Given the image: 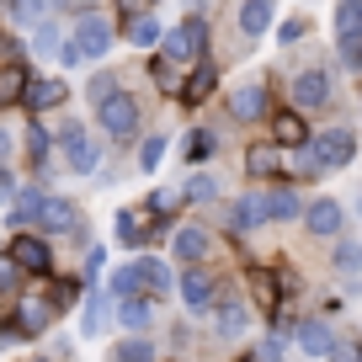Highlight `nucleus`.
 Listing matches in <instances>:
<instances>
[{
  "instance_id": "1",
  "label": "nucleus",
  "mask_w": 362,
  "mask_h": 362,
  "mask_svg": "<svg viewBox=\"0 0 362 362\" xmlns=\"http://www.w3.org/2000/svg\"><path fill=\"white\" fill-rule=\"evenodd\" d=\"M203 54H208V22L203 16H187L181 27H170L160 37V59L165 64H203Z\"/></svg>"
},
{
  "instance_id": "2",
  "label": "nucleus",
  "mask_w": 362,
  "mask_h": 362,
  "mask_svg": "<svg viewBox=\"0 0 362 362\" xmlns=\"http://www.w3.org/2000/svg\"><path fill=\"white\" fill-rule=\"evenodd\" d=\"M112 37H117V27L107 22L102 11H86L75 22V33H69V43H75L80 59H107V54H112Z\"/></svg>"
},
{
  "instance_id": "3",
  "label": "nucleus",
  "mask_w": 362,
  "mask_h": 362,
  "mask_svg": "<svg viewBox=\"0 0 362 362\" xmlns=\"http://www.w3.org/2000/svg\"><path fill=\"white\" fill-rule=\"evenodd\" d=\"M309 149H315L320 170H346L351 160H357V134H351V128H320V134L309 139Z\"/></svg>"
},
{
  "instance_id": "4",
  "label": "nucleus",
  "mask_w": 362,
  "mask_h": 362,
  "mask_svg": "<svg viewBox=\"0 0 362 362\" xmlns=\"http://www.w3.org/2000/svg\"><path fill=\"white\" fill-rule=\"evenodd\" d=\"M176 293H181V304H187V315H214V304H218V283H214V272H203V267L181 272Z\"/></svg>"
},
{
  "instance_id": "5",
  "label": "nucleus",
  "mask_w": 362,
  "mask_h": 362,
  "mask_svg": "<svg viewBox=\"0 0 362 362\" xmlns=\"http://www.w3.org/2000/svg\"><path fill=\"white\" fill-rule=\"evenodd\" d=\"M96 123H102L112 139H134L139 134V102L128 90H112L107 102H96Z\"/></svg>"
},
{
  "instance_id": "6",
  "label": "nucleus",
  "mask_w": 362,
  "mask_h": 362,
  "mask_svg": "<svg viewBox=\"0 0 362 362\" xmlns=\"http://www.w3.org/2000/svg\"><path fill=\"white\" fill-rule=\"evenodd\" d=\"M6 256H11L16 272H27V277H48V272H54V250H48V240L33 235V229H27V235H16Z\"/></svg>"
},
{
  "instance_id": "7",
  "label": "nucleus",
  "mask_w": 362,
  "mask_h": 362,
  "mask_svg": "<svg viewBox=\"0 0 362 362\" xmlns=\"http://www.w3.org/2000/svg\"><path fill=\"white\" fill-rule=\"evenodd\" d=\"M304 229H309V235H320V240H336L341 229H346V208H341L336 197H320V203L304 208Z\"/></svg>"
},
{
  "instance_id": "8",
  "label": "nucleus",
  "mask_w": 362,
  "mask_h": 362,
  "mask_svg": "<svg viewBox=\"0 0 362 362\" xmlns=\"http://www.w3.org/2000/svg\"><path fill=\"white\" fill-rule=\"evenodd\" d=\"M134 267H139V298H149V304H160V298L176 288V277H170V267L160 256H139Z\"/></svg>"
},
{
  "instance_id": "9",
  "label": "nucleus",
  "mask_w": 362,
  "mask_h": 362,
  "mask_svg": "<svg viewBox=\"0 0 362 362\" xmlns=\"http://www.w3.org/2000/svg\"><path fill=\"white\" fill-rule=\"evenodd\" d=\"M16 330H22V336L27 341H33V336H43V330L48 325H54V304H48V298L43 293H33V298H16Z\"/></svg>"
},
{
  "instance_id": "10",
  "label": "nucleus",
  "mask_w": 362,
  "mask_h": 362,
  "mask_svg": "<svg viewBox=\"0 0 362 362\" xmlns=\"http://www.w3.org/2000/svg\"><path fill=\"white\" fill-rule=\"evenodd\" d=\"M37 229H43V235H69V229H80V208L69 203V197H43Z\"/></svg>"
},
{
  "instance_id": "11",
  "label": "nucleus",
  "mask_w": 362,
  "mask_h": 362,
  "mask_svg": "<svg viewBox=\"0 0 362 362\" xmlns=\"http://www.w3.org/2000/svg\"><path fill=\"white\" fill-rule=\"evenodd\" d=\"M64 96H69L64 80H59V75H43V80H27L22 107H27V112H54V107H64Z\"/></svg>"
},
{
  "instance_id": "12",
  "label": "nucleus",
  "mask_w": 362,
  "mask_h": 362,
  "mask_svg": "<svg viewBox=\"0 0 362 362\" xmlns=\"http://www.w3.org/2000/svg\"><path fill=\"white\" fill-rule=\"evenodd\" d=\"M208 245H214V240H208V229H203V224H181L176 235H170V256H181L187 267H203Z\"/></svg>"
},
{
  "instance_id": "13",
  "label": "nucleus",
  "mask_w": 362,
  "mask_h": 362,
  "mask_svg": "<svg viewBox=\"0 0 362 362\" xmlns=\"http://www.w3.org/2000/svg\"><path fill=\"white\" fill-rule=\"evenodd\" d=\"M43 187H22V192H11V214H6V224L16 229V235H27V229H37V208H43Z\"/></svg>"
},
{
  "instance_id": "14",
  "label": "nucleus",
  "mask_w": 362,
  "mask_h": 362,
  "mask_svg": "<svg viewBox=\"0 0 362 362\" xmlns=\"http://www.w3.org/2000/svg\"><path fill=\"white\" fill-rule=\"evenodd\" d=\"M330 102V75L325 69H304V75L293 80V107H304V112H315V107Z\"/></svg>"
},
{
  "instance_id": "15",
  "label": "nucleus",
  "mask_w": 362,
  "mask_h": 362,
  "mask_svg": "<svg viewBox=\"0 0 362 362\" xmlns=\"http://www.w3.org/2000/svg\"><path fill=\"white\" fill-rule=\"evenodd\" d=\"M214 330L224 341H240L250 330V309L240 304V298H218V304H214Z\"/></svg>"
},
{
  "instance_id": "16",
  "label": "nucleus",
  "mask_w": 362,
  "mask_h": 362,
  "mask_svg": "<svg viewBox=\"0 0 362 362\" xmlns=\"http://www.w3.org/2000/svg\"><path fill=\"white\" fill-rule=\"evenodd\" d=\"M59 155H64V170H75V176H96V170H102V144L90 134L75 139V144H64Z\"/></svg>"
},
{
  "instance_id": "17",
  "label": "nucleus",
  "mask_w": 362,
  "mask_h": 362,
  "mask_svg": "<svg viewBox=\"0 0 362 362\" xmlns=\"http://www.w3.org/2000/svg\"><path fill=\"white\" fill-rule=\"evenodd\" d=\"M293 341H298V351H304V357H330V346H336V336H330L325 320H298V325H293Z\"/></svg>"
},
{
  "instance_id": "18",
  "label": "nucleus",
  "mask_w": 362,
  "mask_h": 362,
  "mask_svg": "<svg viewBox=\"0 0 362 362\" xmlns=\"http://www.w3.org/2000/svg\"><path fill=\"white\" fill-rule=\"evenodd\" d=\"M261 224H267L261 192H245V197H235V203H229V229H235V235H250V229H261Z\"/></svg>"
},
{
  "instance_id": "19",
  "label": "nucleus",
  "mask_w": 362,
  "mask_h": 362,
  "mask_svg": "<svg viewBox=\"0 0 362 362\" xmlns=\"http://www.w3.org/2000/svg\"><path fill=\"white\" fill-rule=\"evenodd\" d=\"M261 208H267V218H277V224L304 218V197H298L293 187H272V192H261Z\"/></svg>"
},
{
  "instance_id": "20",
  "label": "nucleus",
  "mask_w": 362,
  "mask_h": 362,
  "mask_svg": "<svg viewBox=\"0 0 362 362\" xmlns=\"http://www.w3.org/2000/svg\"><path fill=\"white\" fill-rule=\"evenodd\" d=\"M229 112H235L240 123H256V117L267 112V86H261V80L256 86H240L235 96H229Z\"/></svg>"
},
{
  "instance_id": "21",
  "label": "nucleus",
  "mask_w": 362,
  "mask_h": 362,
  "mask_svg": "<svg viewBox=\"0 0 362 362\" xmlns=\"http://www.w3.org/2000/svg\"><path fill=\"white\" fill-rule=\"evenodd\" d=\"M117 325H123L128 336H144V330L155 325V304H149V298H123V304H117Z\"/></svg>"
},
{
  "instance_id": "22",
  "label": "nucleus",
  "mask_w": 362,
  "mask_h": 362,
  "mask_svg": "<svg viewBox=\"0 0 362 362\" xmlns=\"http://www.w3.org/2000/svg\"><path fill=\"white\" fill-rule=\"evenodd\" d=\"M27 96V64H0V112L22 107Z\"/></svg>"
},
{
  "instance_id": "23",
  "label": "nucleus",
  "mask_w": 362,
  "mask_h": 362,
  "mask_svg": "<svg viewBox=\"0 0 362 362\" xmlns=\"http://www.w3.org/2000/svg\"><path fill=\"white\" fill-rule=\"evenodd\" d=\"M245 170L250 176H283V149L277 144H250L245 149Z\"/></svg>"
},
{
  "instance_id": "24",
  "label": "nucleus",
  "mask_w": 362,
  "mask_h": 362,
  "mask_svg": "<svg viewBox=\"0 0 362 362\" xmlns=\"http://www.w3.org/2000/svg\"><path fill=\"white\" fill-rule=\"evenodd\" d=\"M272 139H277V149H298V144H309L304 117H298V112H277V117H272Z\"/></svg>"
},
{
  "instance_id": "25",
  "label": "nucleus",
  "mask_w": 362,
  "mask_h": 362,
  "mask_svg": "<svg viewBox=\"0 0 362 362\" xmlns=\"http://www.w3.org/2000/svg\"><path fill=\"white\" fill-rule=\"evenodd\" d=\"M267 27H272V0H245V6H240V33L261 37Z\"/></svg>"
},
{
  "instance_id": "26",
  "label": "nucleus",
  "mask_w": 362,
  "mask_h": 362,
  "mask_svg": "<svg viewBox=\"0 0 362 362\" xmlns=\"http://www.w3.org/2000/svg\"><path fill=\"white\" fill-rule=\"evenodd\" d=\"M107 298H139V267L128 261V267H112V277H107Z\"/></svg>"
},
{
  "instance_id": "27",
  "label": "nucleus",
  "mask_w": 362,
  "mask_h": 362,
  "mask_svg": "<svg viewBox=\"0 0 362 362\" xmlns=\"http://www.w3.org/2000/svg\"><path fill=\"white\" fill-rule=\"evenodd\" d=\"M181 203V192H170V187H160V192H149V203L139 208V214H149V224L155 229H165L170 224V208Z\"/></svg>"
},
{
  "instance_id": "28",
  "label": "nucleus",
  "mask_w": 362,
  "mask_h": 362,
  "mask_svg": "<svg viewBox=\"0 0 362 362\" xmlns=\"http://www.w3.org/2000/svg\"><path fill=\"white\" fill-rule=\"evenodd\" d=\"M214 86H218L214 64H197L192 75H187V86H181V96H187V102H208V96H214Z\"/></svg>"
},
{
  "instance_id": "29",
  "label": "nucleus",
  "mask_w": 362,
  "mask_h": 362,
  "mask_svg": "<svg viewBox=\"0 0 362 362\" xmlns=\"http://www.w3.org/2000/svg\"><path fill=\"white\" fill-rule=\"evenodd\" d=\"M112 362H155V341L149 336H123L112 346Z\"/></svg>"
},
{
  "instance_id": "30",
  "label": "nucleus",
  "mask_w": 362,
  "mask_h": 362,
  "mask_svg": "<svg viewBox=\"0 0 362 362\" xmlns=\"http://www.w3.org/2000/svg\"><path fill=\"white\" fill-rule=\"evenodd\" d=\"M160 37H165V27H160L155 16H128V43H139V48H160Z\"/></svg>"
},
{
  "instance_id": "31",
  "label": "nucleus",
  "mask_w": 362,
  "mask_h": 362,
  "mask_svg": "<svg viewBox=\"0 0 362 362\" xmlns=\"http://www.w3.org/2000/svg\"><path fill=\"white\" fill-rule=\"evenodd\" d=\"M181 197H187V203H214V197H218V181L208 176V170H192V176L181 181Z\"/></svg>"
},
{
  "instance_id": "32",
  "label": "nucleus",
  "mask_w": 362,
  "mask_h": 362,
  "mask_svg": "<svg viewBox=\"0 0 362 362\" xmlns=\"http://www.w3.org/2000/svg\"><path fill=\"white\" fill-rule=\"evenodd\" d=\"M336 37H362V0H336Z\"/></svg>"
},
{
  "instance_id": "33",
  "label": "nucleus",
  "mask_w": 362,
  "mask_h": 362,
  "mask_svg": "<svg viewBox=\"0 0 362 362\" xmlns=\"http://www.w3.org/2000/svg\"><path fill=\"white\" fill-rule=\"evenodd\" d=\"M165 134H149L144 144H139V170H160V160H165Z\"/></svg>"
},
{
  "instance_id": "34",
  "label": "nucleus",
  "mask_w": 362,
  "mask_h": 362,
  "mask_svg": "<svg viewBox=\"0 0 362 362\" xmlns=\"http://www.w3.org/2000/svg\"><path fill=\"white\" fill-rule=\"evenodd\" d=\"M117 240H123V245H144V224H139V208H123V214H117Z\"/></svg>"
},
{
  "instance_id": "35",
  "label": "nucleus",
  "mask_w": 362,
  "mask_h": 362,
  "mask_svg": "<svg viewBox=\"0 0 362 362\" xmlns=\"http://www.w3.org/2000/svg\"><path fill=\"white\" fill-rule=\"evenodd\" d=\"M102 320H107V293H86V320H80V330H86V336H96V330H102Z\"/></svg>"
},
{
  "instance_id": "36",
  "label": "nucleus",
  "mask_w": 362,
  "mask_h": 362,
  "mask_svg": "<svg viewBox=\"0 0 362 362\" xmlns=\"http://www.w3.org/2000/svg\"><path fill=\"white\" fill-rule=\"evenodd\" d=\"M48 304H54V315H59V309H64V304H80V283H75V277H59V283L54 288H48Z\"/></svg>"
},
{
  "instance_id": "37",
  "label": "nucleus",
  "mask_w": 362,
  "mask_h": 362,
  "mask_svg": "<svg viewBox=\"0 0 362 362\" xmlns=\"http://www.w3.org/2000/svg\"><path fill=\"white\" fill-rule=\"evenodd\" d=\"M48 6H54V0H11V16H16V22H27V27H37Z\"/></svg>"
},
{
  "instance_id": "38",
  "label": "nucleus",
  "mask_w": 362,
  "mask_h": 362,
  "mask_svg": "<svg viewBox=\"0 0 362 362\" xmlns=\"http://www.w3.org/2000/svg\"><path fill=\"white\" fill-rule=\"evenodd\" d=\"M330 261H336V272H362V245H357V240H341Z\"/></svg>"
},
{
  "instance_id": "39",
  "label": "nucleus",
  "mask_w": 362,
  "mask_h": 362,
  "mask_svg": "<svg viewBox=\"0 0 362 362\" xmlns=\"http://www.w3.org/2000/svg\"><path fill=\"white\" fill-rule=\"evenodd\" d=\"M33 54H59V27L54 22H37L33 27Z\"/></svg>"
},
{
  "instance_id": "40",
  "label": "nucleus",
  "mask_w": 362,
  "mask_h": 362,
  "mask_svg": "<svg viewBox=\"0 0 362 362\" xmlns=\"http://www.w3.org/2000/svg\"><path fill=\"white\" fill-rule=\"evenodd\" d=\"M293 176H325V170H320V160H315V149H309V144H298V149H293Z\"/></svg>"
},
{
  "instance_id": "41",
  "label": "nucleus",
  "mask_w": 362,
  "mask_h": 362,
  "mask_svg": "<svg viewBox=\"0 0 362 362\" xmlns=\"http://www.w3.org/2000/svg\"><path fill=\"white\" fill-rule=\"evenodd\" d=\"M250 288H256L261 304H277V277L272 272H250Z\"/></svg>"
},
{
  "instance_id": "42",
  "label": "nucleus",
  "mask_w": 362,
  "mask_h": 362,
  "mask_svg": "<svg viewBox=\"0 0 362 362\" xmlns=\"http://www.w3.org/2000/svg\"><path fill=\"white\" fill-rule=\"evenodd\" d=\"M208 155H214V139H208V134L187 139V160H192V170H197V160H208Z\"/></svg>"
},
{
  "instance_id": "43",
  "label": "nucleus",
  "mask_w": 362,
  "mask_h": 362,
  "mask_svg": "<svg viewBox=\"0 0 362 362\" xmlns=\"http://www.w3.org/2000/svg\"><path fill=\"white\" fill-rule=\"evenodd\" d=\"M341 64L362 69V37H341Z\"/></svg>"
},
{
  "instance_id": "44",
  "label": "nucleus",
  "mask_w": 362,
  "mask_h": 362,
  "mask_svg": "<svg viewBox=\"0 0 362 362\" xmlns=\"http://www.w3.org/2000/svg\"><path fill=\"white\" fill-rule=\"evenodd\" d=\"M90 102H107V96H112V90H117V75H96V80H90Z\"/></svg>"
},
{
  "instance_id": "45",
  "label": "nucleus",
  "mask_w": 362,
  "mask_h": 362,
  "mask_svg": "<svg viewBox=\"0 0 362 362\" xmlns=\"http://www.w3.org/2000/svg\"><path fill=\"white\" fill-rule=\"evenodd\" d=\"M304 33H309V22H304V16H293V22H283V27H277V37H283V43H298Z\"/></svg>"
},
{
  "instance_id": "46",
  "label": "nucleus",
  "mask_w": 362,
  "mask_h": 362,
  "mask_svg": "<svg viewBox=\"0 0 362 362\" xmlns=\"http://www.w3.org/2000/svg\"><path fill=\"white\" fill-rule=\"evenodd\" d=\"M16 277H22V272H16V261H11V256H0V293H11Z\"/></svg>"
},
{
  "instance_id": "47",
  "label": "nucleus",
  "mask_w": 362,
  "mask_h": 362,
  "mask_svg": "<svg viewBox=\"0 0 362 362\" xmlns=\"http://www.w3.org/2000/svg\"><path fill=\"white\" fill-rule=\"evenodd\" d=\"M330 362H362V346H351V341H336V346H330Z\"/></svg>"
},
{
  "instance_id": "48",
  "label": "nucleus",
  "mask_w": 362,
  "mask_h": 362,
  "mask_svg": "<svg viewBox=\"0 0 362 362\" xmlns=\"http://www.w3.org/2000/svg\"><path fill=\"white\" fill-rule=\"evenodd\" d=\"M102 261H107V250L90 245V250H86V277H96V272H102Z\"/></svg>"
},
{
  "instance_id": "49",
  "label": "nucleus",
  "mask_w": 362,
  "mask_h": 362,
  "mask_svg": "<svg viewBox=\"0 0 362 362\" xmlns=\"http://www.w3.org/2000/svg\"><path fill=\"white\" fill-rule=\"evenodd\" d=\"M11 192H16V176L11 165H0V203H11Z\"/></svg>"
},
{
  "instance_id": "50",
  "label": "nucleus",
  "mask_w": 362,
  "mask_h": 362,
  "mask_svg": "<svg viewBox=\"0 0 362 362\" xmlns=\"http://www.w3.org/2000/svg\"><path fill=\"white\" fill-rule=\"evenodd\" d=\"M11 341H27V336L16 330V320H0V346H11Z\"/></svg>"
},
{
  "instance_id": "51",
  "label": "nucleus",
  "mask_w": 362,
  "mask_h": 362,
  "mask_svg": "<svg viewBox=\"0 0 362 362\" xmlns=\"http://www.w3.org/2000/svg\"><path fill=\"white\" fill-rule=\"evenodd\" d=\"M149 75H155L160 86H170V64H165V59H149Z\"/></svg>"
},
{
  "instance_id": "52",
  "label": "nucleus",
  "mask_w": 362,
  "mask_h": 362,
  "mask_svg": "<svg viewBox=\"0 0 362 362\" xmlns=\"http://www.w3.org/2000/svg\"><path fill=\"white\" fill-rule=\"evenodd\" d=\"M11 149H16V139L6 134V128H0V165H11Z\"/></svg>"
},
{
  "instance_id": "53",
  "label": "nucleus",
  "mask_w": 362,
  "mask_h": 362,
  "mask_svg": "<svg viewBox=\"0 0 362 362\" xmlns=\"http://www.w3.org/2000/svg\"><path fill=\"white\" fill-rule=\"evenodd\" d=\"M27 362H54V357H27Z\"/></svg>"
}]
</instances>
